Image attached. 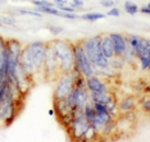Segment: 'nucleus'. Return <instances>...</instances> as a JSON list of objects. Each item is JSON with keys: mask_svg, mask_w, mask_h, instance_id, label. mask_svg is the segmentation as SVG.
I'll return each mask as SVG.
<instances>
[{"mask_svg": "<svg viewBox=\"0 0 150 142\" xmlns=\"http://www.w3.org/2000/svg\"><path fill=\"white\" fill-rule=\"evenodd\" d=\"M123 8H125V12L131 15H135L136 13H139V6L136 5L134 1H131V0H127V1L125 3Z\"/></svg>", "mask_w": 150, "mask_h": 142, "instance_id": "nucleus-20", "label": "nucleus"}, {"mask_svg": "<svg viewBox=\"0 0 150 142\" xmlns=\"http://www.w3.org/2000/svg\"><path fill=\"white\" fill-rule=\"evenodd\" d=\"M54 6H55V8H58V6H62V5H67L68 3V0H54Z\"/></svg>", "mask_w": 150, "mask_h": 142, "instance_id": "nucleus-31", "label": "nucleus"}, {"mask_svg": "<svg viewBox=\"0 0 150 142\" xmlns=\"http://www.w3.org/2000/svg\"><path fill=\"white\" fill-rule=\"evenodd\" d=\"M26 46L28 47V51L31 54V58L33 60L37 73H41L44 62H45L46 56V49H47V42L44 41H33L30 44H26Z\"/></svg>", "mask_w": 150, "mask_h": 142, "instance_id": "nucleus-6", "label": "nucleus"}, {"mask_svg": "<svg viewBox=\"0 0 150 142\" xmlns=\"http://www.w3.org/2000/svg\"><path fill=\"white\" fill-rule=\"evenodd\" d=\"M41 73L46 77L47 79L58 78V76L60 74L58 59H57L55 54H54V51H53V47L50 46V44H47L46 56H45V62H44V67H42Z\"/></svg>", "mask_w": 150, "mask_h": 142, "instance_id": "nucleus-7", "label": "nucleus"}, {"mask_svg": "<svg viewBox=\"0 0 150 142\" xmlns=\"http://www.w3.org/2000/svg\"><path fill=\"white\" fill-rule=\"evenodd\" d=\"M109 37L112 39L113 42V49H114V56H122L127 47V39H126L125 33H118V32H110L108 33Z\"/></svg>", "mask_w": 150, "mask_h": 142, "instance_id": "nucleus-10", "label": "nucleus"}, {"mask_svg": "<svg viewBox=\"0 0 150 142\" xmlns=\"http://www.w3.org/2000/svg\"><path fill=\"white\" fill-rule=\"evenodd\" d=\"M137 108V100L135 96H126L121 100H117V109L119 111V114H125L127 111L136 110Z\"/></svg>", "mask_w": 150, "mask_h": 142, "instance_id": "nucleus-12", "label": "nucleus"}, {"mask_svg": "<svg viewBox=\"0 0 150 142\" xmlns=\"http://www.w3.org/2000/svg\"><path fill=\"white\" fill-rule=\"evenodd\" d=\"M101 51L107 59H112L114 56L113 42L108 33H101Z\"/></svg>", "mask_w": 150, "mask_h": 142, "instance_id": "nucleus-14", "label": "nucleus"}, {"mask_svg": "<svg viewBox=\"0 0 150 142\" xmlns=\"http://www.w3.org/2000/svg\"><path fill=\"white\" fill-rule=\"evenodd\" d=\"M72 46H73V58H74L73 69L77 70V72H80L85 78L96 74V69H95L94 64L91 63L90 59H88V56L86 55L85 50L82 49L80 41L72 42Z\"/></svg>", "mask_w": 150, "mask_h": 142, "instance_id": "nucleus-3", "label": "nucleus"}, {"mask_svg": "<svg viewBox=\"0 0 150 142\" xmlns=\"http://www.w3.org/2000/svg\"><path fill=\"white\" fill-rule=\"evenodd\" d=\"M0 4H4V0H0Z\"/></svg>", "mask_w": 150, "mask_h": 142, "instance_id": "nucleus-34", "label": "nucleus"}, {"mask_svg": "<svg viewBox=\"0 0 150 142\" xmlns=\"http://www.w3.org/2000/svg\"><path fill=\"white\" fill-rule=\"evenodd\" d=\"M137 63L139 67L142 72H146L150 68V54H146V55H141L137 58Z\"/></svg>", "mask_w": 150, "mask_h": 142, "instance_id": "nucleus-18", "label": "nucleus"}, {"mask_svg": "<svg viewBox=\"0 0 150 142\" xmlns=\"http://www.w3.org/2000/svg\"><path fill=\"white\" fill-rule=\"evenodd\" d=\"M19 67L23 69V72L28 76H31L32 78H35V76L37 74V69L33 64V60L31 58V54L28 51V47L26 45H23L21 55H19Z\"/></svg>", "mask_w": 150, "mask_h": 142, "instance_id": "nucleus-8", "label": "nucleus"}, {"mask_svg": "<svg viewBox=\"0 0 150 142\" xmlns=\"http://www.w3.org/2000/svg\"><path fill=\"white\" fill-rule=\"evenodd\" d=\"M82 114H83V117L86 118L88 122H91V119H93V118L95 117V114H96V111H95V108H94V104L91 103L90 100H88L87 104L85 105L83 110H82Z\"/></svg>", "mask_w": 150, "mask_h": 142, "instance_id": "nucleus-16", "label": "nucleus"}, {"mask_svg": "<svg viewBox=\"0 0 150 142\" xmlns=\"http://www.w3.org/2000/svg\"><path fill=\"white\" fill-rule=\"evenodd\" d=\"M139 12H141L142 14H150V5L149 4H146L144 6H141V8H139Z\"/></svg>", "mask_w": 150, "mask_h": 142, "instance_id": "nucleus-30", "label": "nucleus"}, {"mask_svg": "<svg viewBox=\"0 0 150 142\" xmlns=\"http://www.w3.org/2000/svg\"><path fill=\"white\" fill-rule=\"evenodd\" d=\"M107 15L108 17H119L121 15V9L115 8V6H112V8H109V11L107 12Z\"/></svg>", "mask_w": 150, "mask_h": 142, "instance_id": "nucleus-27", "label": "nucleus"}, {"mask_svg": "<svg viewBox=\"0 0 150 142\" xmlns=\"http://www.w3.org/2000/svg\"><path fill=\"white\" fill-rule=\"evenodd\" d=\"M88 126H90V122L83 117V114H74L69 126L67 127V131L72 140L82 141V137Z\"/></svg>", "mask_w": 150, "mask_h": 142, "instance_id": "nucleus-5", "label": "nucleus"}, {"mask_svg": "<svg viewBox=\"0 0 150 142\" xmlns=\"http://www.w3.org/2000/svg\"><path fill=\"white\" fill-rule=\"evenodd\" d=\"M31 3L35 6H54V3L49 0H31Z\"/></svg>", "mask_w": 150, "mask_h": 142, "instance_id": "nucleus-24", "label": "nucleus"}, {"mask_svg": "<svg viewBox=\"0 0 150 142\" xmlns=\"http://www.w3.org/2000/svg\"><path fill=\"white\" fill-rule=\"evenodd\" d=\"M109 67L112 69H114L115 72H119L125 67V62L122 59V56H113L112 59H109Z\"/></svg>", "mask_w": 150, "mask_h": 142, "instance_id": "nucleus-17", "label": "nucleus"}, {"mask_svg": "<svg viewBox=\"0 0 150 142\" xmlns=\"http://www.w3.org/2000/svg\"><path fill=\"white\" fill-rule=\"evenodd\" d=\"M3 26H4V25H3V23H1V21H0V27H3Z\"/></svg>", "mask_w": 150, "mask_h": 142, "instance_id": "nucleus-35", "label": "nucleus"}, {"mask_svg": "<svg viewBox=\"0 0 150 142\" xmlns=\"http://www.w3.org/2000/svg\"><path fill=\"white\" fill-rule=\"evenodd\" d=\"M53 47V51L55 54L58 64H59V72L67 73L71 72L74 67V58H73V46L72 42L66 40H54L49 42Z\"/></svg>", "mask_w": 150, "mask_h": 142, "instance_id": "nucleus-2", "label": "nucleus"}, {"mask_svg": "<svg viewBox=\"0 0 150 142\" xmlns=\"http://www.w3.org/2000/svg\"><path fill=\"white\" fill-rule=\"evenodd\" d=\"M86 89L90 92H107L110 91V87L108 84V81L103 77L94 74L86 78Z\"/></svg>", "mask_w": 150, "mask_h": 142, "instance_id": "nucleus-9", "label": "nucleus"}, {"mask_svg": "<svg viewBox=\"0 0 150 142\" xmlns=\"http://www.w3.org/2000/svg\"><path fill=\"white\" fill-rule=\"evenodd\" d=\"M3 25H9V26H16V19L12 17H3L1 19Z\"/></svg>", "mask_w": 150, "mask_h": 142, "instance_id": "nucleus-28", "label": "nucleus"}, {"mask_svg": "<svg viewBox=\"0 0 150 142\" xmlns=\"http://www.w3.org/2000/svg\"><path fill=\"white\" fill-rule=\"evenodd\" d=\"M115 1L114 0H100V5L104 6V8H112V6H114Z\"/></svg>", "mask_w": 150, "mask_h": 142, "instance_id": "nucleus-29", "label": "nucleus"}, {"mask_svg": "<svg viewBox=\"0 0 150 142\" xmlns=\"http://www.w3.org/2000/svg\"><path fill=\"white\" fill-rule=\"evenodd\" d=\"M135 51V55L136 58H139V56L141 55H146V54H150V41L149 39H146V37H139L137 42H136V45L132 47Z\"/></svg>", "mask_w": 150, "mask_h": 142, "instance_id": "nucleus-13", "label": "nucleus"}, {"mask_svg": "<svg viewBox=\"0 0 150 142\" xmlns=\"http://www.w3.org/2000/svg\"><path fill=\"white\" fill-rule=\"evenodd\" d=\"M80 44L85 50L88 59L94 64L95 69H104L109 67V59H107L103 55L101 51V33L100 35H94L90 37H85L80 40Z\"/></svg>", "mask_w": 150, "mask_h": 142, "instance_id": "nucleus-1", "label": "nucleus"}, {"mask_svg": "<svg viewBox=\"0 0 150 142\" xmlns=\"http://www.w3.org/2000/svg\"><path fill=\"white\" fill-rule=\"evenodd\" d=\"M72 8H74L77 11V9H80V8H82V6L85 5V1L83 0H71L69 3H68Z\"/></svg>", "mask_w": 150, "mask_h": 142, "instance_id": "nucleus-26", "label": "nucleus"}, {"mask_svg": "<svg viewBox=\"0 0 150 142\" xmlns=\"http://www.w3.org/2000/svg\"><path fill=\"white\" fill-rule=\"evenodd\" d=\"M36 12L41 13V14H50L57 17L59 14V9L54 8V6H36Z\"/></svg>", "mask_w": 150, "mask_h": 142, "instance_id": "nucleus-19", "label": "nucleus"}, {"mask_svg": "<svg viewBox=\"0 0 150 142\" xmlns=\"http://www.w3.org/2000/svg\"><path fill=\"white\" fill-rule=\"evenodd\" d=\"M140 106H141V109L144 110L145 114H149V111H150V99H149V93H145V96L141 97V100H140Z\"/></svg>", "mask_w": 150, "mask_h": 142, "instance_id": "nucleus-21", "label": "nucleus"}, {"mask_svg": "<svg viewBox=\"0 0 150 142\" xmlns=\"http://www.w3.org/2000/svg\"><path fill=\"white\" fill-rule=\"evenodd\" d=\"M5 45H6V39H4V37L0 35V53L5 49Z\"/></svg>", "mask_w": 150, "mask_h": 142, "instance_id": "nucleus-32", "label": "nucleus"}, {"mask_svg": "<svg viewBox=\"0 0 150 142\" xmlns=\"http://www.w3.org/2000/svg\"><path fill=\"white\" fill-rule=\"evenodd\" d=\"M17 14L18 15H32V17H39V18L42 15L41 13L30 11V9H17Z\"/></svg>", "mask_w": 150, "mask_h": 142, "instance_id": "nucleus-23", "label": "nucleus"}, {"mask_svg": "<svg viewBox=\"0 0 150 142\" xmlns=\"http://www.w3.org/2000/svg\"><path fill=\"white\" fill-rule=\"evenodd\" d=\"M105 17V14L103 13H99V12H87L85 13V14L80 15L81 19H83V21H87V22H96L99 19H103Z\"/></svg>", "mask_w": 150, "mask_h": 142, "instance_id": "nucleus-15", "label": "nucleus"}, {"mask_svg": "<svg viewBox=\"0 0 150 142\" xmlns=\"http://www.w3.org/2000/svg\"><path fill=\"white\" fill-rule=\"evenodd\" d=\"M112 119H115V118L110 113H96L95 117L91 119L90 124L94 127V129L100 134V132L104 128V126L108 123V122H110Z\"/></svg>", "mask_w": 150, "mask_h": 142, "instance_id": "nucleus-11", "label": "nucleus"}, {"mask_svg": "<svg viewBox=\"0 0 150 142\" xmlns=\"http://www.w3.org/2000/svg\"><path fill=\"white\" fill-rule=\"evenodd\" d=\"M74 86V76L73 72H67V73H60L57 78V84L54 89V100H62L66 99L68 93L72 91Z\"/></svg>", "mask_w": 150, "mask_h": 142, "instance_id": "nucleus-4", "label": "nucleus"}, {"mask_svg": "<svg viewBox=\"0 0 150 142\" xmlns=\"http://www.w3.org/2000/svg\"><path fill=\"white\" fill-rule=\"evenodd\" d=\"M58 17H62V18L69 19V21H76V19H80V15L76 14V13H69V12H62L59 11V14Z\"/></svg>", "mask_w": 150, "mask_h": 142, "instance_id": "nucleus-22", "label": "nucleus"}, {"mask_svg": "<svg viewBox=\"0 0 150 142\" xmlns=\"http://www.w3.org/2000/svg\"><path fill=\"white\" fill-rule=\"evenodd\" d=\"M47 28H49V32H52L53 35H60V33L64 31V28L62 26H53V25H50V26H47Z\"/></svg>", "mask_w": 150, "mask_h": 142, "instance_id": "nucleus-25", "label": "nucleus"}, {"mask_svg": "<svg viewBox=\"0 0 150 142\" xmlns=\"http://www.w3.org/2000/svg\"><path fill=\"white\" fill-rule=\"evenodd\" d=\"M49 115H55V111H54V109H50L49 110Z\"/></svg>", "mask_w": 150, "mask_h": 142, "instance_id": "nucleus-33", "label": "nucleus"}]
</instances>
